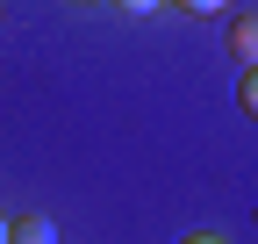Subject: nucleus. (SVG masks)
<instances>
[{"label":"nucleus","instance_id":"f257e3e1","mask_svg":"<svg viewBox=\"0 0 258 244\" xmlns=\"http://www.w3.org/2000/svg\"><path fill=\"white\" fill-rule=\"evenodd\" d=\"M230 57L251 72L258 65V8H244V15H230Z\"/></svg>","mask_w":258,"mask_h":244},{"label":"nucleus","instance_id":"f03ea898","mask_svg":"<svg viewBox=\"0 0 258 244\" xmlns=\"http://www.w3.org/2000/svg\"><path fill=\"white\" fill-rule=\"evenodd\" d=\"M8 244H57V223H50V216H22V223L8 230Z\"/></svg>","mask_w":258,"mask_h":244},{"label":"nucleus","instance_id":"7ed1b4c3","mask_svg":"<svg viewBox=\"0 0 258 244\" xmlns=\"http://www.w3.org/2000/svg\"><path fill=\"white\" fill-rule=\"evenodd\" d=\"M237 108L258 122V65H251V72H237Z\"/></svg>","mask_w":258,"mask_h":244},{"label":"nucleus","instance_id":"20e7f679","mask_svg":"<svg viewBox=\"0 0 258 244\" xmlns=\"http://www.w3.org/2000/svg\"><path fill=\"white\" fill-rule=\"evenodd\" d=\"M179 8H186V15H222L230 0H179Z\"/></svg>","mask_w":258,"mask_h":244},{"label":"nucleus","instance_id":"39448f33","mask_svg":"<svg viewBox=\"0 0 258 244\" xmlns=\"http://www.w3.org/2000/svg\"><path fill=\"white\" fill-rule=\"evenodd\" d=\"M115 8H129V15H151V8H165V0H115Z\"/></svg>","mask_w":258,"mask_h":244},{"label":"nucleus","instance_id":"423d86ee","mask_svg":"<svg viewBox=\"0 0 258 244\" xmlns=\"http://www.w3.org/2000/svg\"><path fill=\"white\" fill-rule=\"evenodd\" d=\"M179 244H222V237H208V230H194V237H179Z\"/></svg>","mask_w":258,"mask_h":244},{"label":"nucleus","instance_id":"0eeeda50","mask_svg":"<svg viewBox=\"0 0 258 244\" xmlns=\"http://www.w3.org/2000/svg\"><path fill=\"white\" fill-rule=\"evenodd\" d=\"M0 244H8V223H0Z\"/></svg>","mask_w":258,"mask_h":244}]
</instances>
